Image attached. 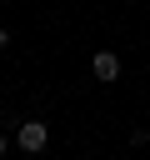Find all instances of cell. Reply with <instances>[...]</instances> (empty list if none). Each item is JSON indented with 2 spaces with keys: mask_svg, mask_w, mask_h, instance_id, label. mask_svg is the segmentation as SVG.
Returning a JSON list of instances; mask_svg holds the SVG:
<instances>
[{
  "mask_svg": "<svg viewBox=\"0 0 150 160\" xmlns=\"http://www.w3.org/2000/svg\"><path fill=\"white\" fill-rule=\"evenodd\" d=\"M45 140H50L45 120H25V125H20V135H15V145H20V150H30V155H40V150H45Z\"/></svg>",
  "mask_w": 150,
  "mask_h": 160,
  "instance_id": "cell-1",
  "label": "cell"
},
{
  "mask_svg": "<svg viewBox=\"0 0 150 160\" xmlns=\"http://www.w3.org/2000/svg\"><path fill=\"white\" fill-rule=\"evenodd\" d=\"M95 80H120V55L115 50H100L95 55Z\"/></svg>",
  "mask_w": 150,
  "mask_h": 160,
  "instance_id": "cell-2",
  "label": "cell"
},
{
  "mask_svg": "<svg viewBox=\"0 0 150 160\" xmlns=\"http://www.w3.org/2000/svg\"><path fill=\"white\" fill-rule=\"evenodd\" d=\"M0 160H5V135H0Z\"/></svg>",
  "mask_w": 150,
  "mask_h": 160,
  "instance_id": "cell-4",
  "label": "cell"
},
{
  "mask_svg": "<svg viewBox=\"0 0 150 160\" xmlns=\"http://www.w3.org/2000/svg\"><path fill=\"white\" fill-rule=\"evenodd\" d=\"M5 40H10V35H5V30H0V50H5Z\"/></svg>",
  "mask_w": 150,
  "mask_h": 160,
  "instance_id": "cell-3",
  "label": "cell"
}]
</instances>
